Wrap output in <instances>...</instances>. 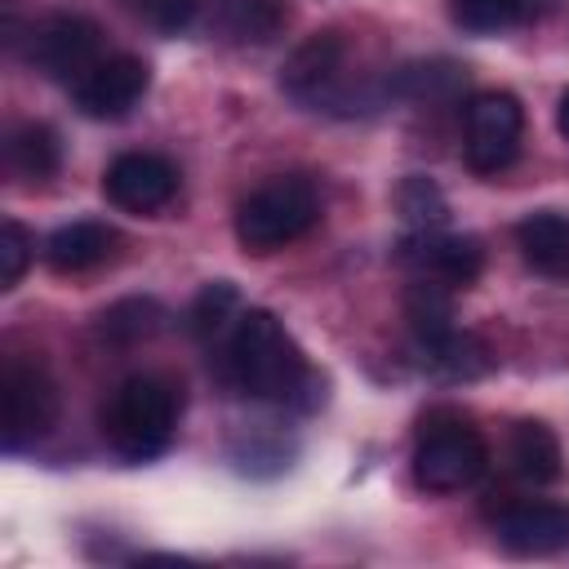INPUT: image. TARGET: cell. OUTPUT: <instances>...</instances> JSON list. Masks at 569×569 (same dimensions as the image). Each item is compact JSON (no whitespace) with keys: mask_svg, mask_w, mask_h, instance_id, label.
<instances>
[{"mask_svg":"<svg viewBox=\"0 0 569 569\" xmlns=\"http://www.w3.org/2000/svg\"><path fill=\"white\" fill-rule=\"evenodd\" d=\"M218 342V369L240 396L289 409H316L325 400L320 373L307 365L302 347L267 307L240 311Z\"/></svg>","mask_w":569,"mask_h":569,"instance_id":"1","label":"cell"},{"mask_svg":"<svg viewBox=\"0 0 569 569\" xmlns=\"http://www.w3.org/2000/svg\"><path fill=\"white\" fill-rule=\"evenodd\" d=\"M178 413H182V391L169 378L133 373L107 396L98 427L111 453H120L124 462H151L169 449L178 431Z\"/></svg>","mask_w":569,"mask_h":569,"instance_id":"2","label":"cell"},{"mask_svg":"<svg viewBox=\"0 0 569 569\" xmlns=\"http://www.w3.org/2000/svg\"><path fill=\"white\" fill-rule=\"evenodd\" d=\"M320 222V196L307 178L280 173L249 191L236 209V240L244 253H276Z\"/></svg>","mask_w":569,"mask_h":569,"instance_id":"3","label":"cell"},{"mask_svg":"<svg viewBox=\"0 0 569 569\" xmlns=\"http://www.w3.org/2000/svg\"><path fill=\"white\" fill-rule=\"evenodd\" d=\"M489 467V445L458 413H427L413 440V480L427 493L471 489Z\"/></svg>","mask_w":569,"mask_h":569,"instance_id":"4","label":"cell"},{"mask_svg":"<svg viewBox=\"0 0 569 569\" xmlns=\"http://www.w3.org/2000/svg\"><path fill=\"white\" fill-rule=\"evenodd\" d=\"M58 387L36 360H4L0 373V445L22 453L58 427Z\"/></svg>","mask_w":569,"mask_h":569,"instance_id":"5","label":"cell"},{"mask_svg":"<svg viewBox=\"0 0 569 569\" xmlns=\"http://www.w3.org/2000/svg\"><path fill=\"white\" fill-rule=\"evenodd\" d=\"M280 89L311 111L351 116L356 107H351V84H347V40L338 31L307 36L280 67Z\"/></svg>","mask_w":569,"mask_h":569,"instance_id":"6","label":"cell"},{"mask_svg":"<svg viewBox=\"0 0 569 569\" xmlns=\"http://www.w3.org/2000/svg\"><path fill=\"white\" fill-rule=\"evenodd\" d=\"M525 138V107L516 93L489 89L467 102V164L480 178L502 173L520 156Z\"/></svg>","mask_w":569,"mask_h":569,"instance_id":"7","label":"cell"},{"mask_svg":"<svg viewBox=\"0 0 569 569\" xmlns=\"http://www.w3.org/2000/svg\"><path fill=\"white\" fill-rule=\"evenodd\" d=\"M102 31L84 13H53L31 31V62L62 84H80L102 62Z\"/></svg>","mask_w":569,"mask_h":569,"instance_id":"8","label":"cell"},{"mask_svg":"<svg viewBox=\"0 0 569 569\" xmlns=\"http://www.w3.org/2000/svg\"><path fill=\"white\" fill-rule=\"evenodd\" d=\"M396 258H400L413 276L440 280V284H449V289H467V284L480 276V267H485L480 240H476V236H449L445 227H436V231H409V236L400 240Z\"/></svg>","mask_w":569,"mask_h":569,"instance_id":"9","label":"cell"},{"mask_svg":"<svg viewBox=\"0 0 569 569\" xmlns=\"http://www.w3.org/2000/svg\"><path fill=\"white\" fill-rule=\"evenodd\" d=\"M102 191L124 213H156L178 196V169L151 151H124L107 164Z\"/></svg>","mask_w":569,"mask_h":569,"instance_id":"10","label":"cell"},{"mask_svg":"<svg viewBox=\"0 0 569 569\" xmlns=\"http://www.w3.org/2000/svg\"><path fill=\"white\" fill-rule=\"evenodd\" d=\"M147 84H151V71H147L142 58H133V53H111V58H102V62L71 89V98H76V107H80L89 120H120V116H129V111L138 107V98L147 93Z\"/></svg>","mask_w":569,"mask_h":569,"instance_id":"11","label":"cell"},{"mask_svg":"<svg viewBox=\"0 0 569 569\" xmlns=\"http://www.w3.org/2000/svg\"><path fill=\"white\" fill-rule=\"evenodd\" d=\"M511 556H556L569 547V507L560 502H516L493 525Z\"/></svg>","mask_w":569,"mask_h":569,"instance_id":"12","label":"cell"},{"mask_svg":"<svg viewBox=\"0 0 569 569\" xmlns=\"http://www.w3.org/2000/svg\"><path fill=\"white\" fill-rule=\"evenodd\" d=\"M116 244H120L116 227L84 218V222H67V227H58V231L44 240L40 253H44V262H49L53 271L71 276V271H89V267L107 262V258L116 253Z\"/></svg>","mask_w":569,"mask_h":569,"instance_id":"13","label":"cell"},{"mask_svg":"<svg viewBox=\"0 0 569 569\" xmlns=\"http://www.w3.org/2000/svg\"><path fill=\"white\" fill-rule=\"evenodd\" d=\"M516 244L525 262L551 280H569V213L538 209L516 222Z\"/></svg>","mask_w":569,"mask_h":569,"instance_id":"14","label":"cell"},{"mask_svg":"<svg viewBox=\"0 0 569 569\" xmlns=\"http://www.w3.org/2000/svg\"><path fill=\"white\" fill-rule=\"evenodd\" d=\"M507 462L511 471L525 480V485H551L560 480L565 471V453H560V440L547 422L538 418H525L511 427V440H507Z\"/></svg>","mask_w":569,"mask_h":569,"instance_id":"15","label":"cell"},{"mask_svg":"<svg viewBox=\"0 0 569 569\" xmlns=\"http://www.w3.org/2000/svg\"><path fill=\"white\" fill-rule=\"evenodd\" d=\"M209 27L231 44H267L284 27L280 0H213Z\"/></svg>","mask_w":569,"mask_h":569,"instance_id":"16","label":"cell"},{"mask_svg":"<svg viewBox=\"0 0 569 569\" xmlns=\"http://www.w3.org/2000/svg\"><path fill=\"white\" fill-rule=\"evenodd\" d=\"M4 160H9V169H13L18 178L44 182V178H53L58 164H62V142H58V133H53L49 124L27 120V124H18V129L9 133Z\"/></svg>","mask_w":569,"mask_h":569,"instance_id":"17","label":"cell"},{"mask_svg":"<svg viewBox=\"0 0 569 569\" xmlns=\"http://www.w3.org/2000/svg\"><path fill=\"white\" fill-rule=\"evenodd\" d=\"M405 320H409L418 347L445 338L449 329H458L453 325V293H449V284L413 276V284L405 289Z\"/></svg>","mask_w":569,"mask_h":569,"instance_id":"18","label":"cell"},{"mask_svg":"<svg viewBox=\"0 0 569 569\" xmlns=\"http://www.w3.org/2000/svg\"><path fill=\"white\" fill-rule=\"evenodd\" d=\"M467 84V71L449 58H431V62H405L396 76H391V93L409 98V102H449L453 93H462Z\"/></svg>","mask_w":569,"mask_h":569,"instance_id":"19","label":"cell"},{"mask_svg":"<svg viewBox=\"0 0 569 569\" xmlns=\"http://www.w3.org/2000/svg\"><path fill=\"white\" fill-rule=\"evenodd\" d=\"M449 13L471 36H498L529 27L542 13V0H449Z\"/></svg>","mask_w":569,"mask_h":569,"instance_id":"20","label":"cell"},{"mask_svg":"<svg viewBox=\"0 0 569 569\" xmlns=\"http://www.w3.org/2000/svg\"><path fill=\"white\" fill-rule=\"evenodd\" d=\"M418 351H422L427 369H436L440 378H453V382L480 378V373H489V365H493L489 351H485V342H480L476 333H462V329H449L445 338L422 342Z\"/></svg>","mask_w":569,"mask_h":569,"instance_id":"21","label":"cell"},{"mask_svg":"<svg viewBox=\"0 0 569 569\" xmlns=\"http://www.w3.org/2000/svg\"><path fill=\"white\" fill-rule=\"evenodd\" d=\"M164 320H169V311L156 298H124V302L102 311L98 329H102V338H111L120 347H133V342H147L151 333H160Z\"/></svg>","mask_w":569,"mask_h":569,"instance_id":"22","label":"cell"},{"mask_svg":"<svg viewBox=\"0 0 569 569\" xmlns=\"http://www.w3.org/2000/svg\"><path fill=\"white\" fill-rule=\"evenodd\" d=\"M236 307H240V293L231 280H213L196 293V302L187 307V329L200 338V342H218L231 325H236Z\"/></svg>","mask_w":569,"mask_h":569,"instance_id":"23","label":"cell"},{"mask_svg":"<svg viewBox=\"0 0 569 569\" xmlns=\"http://www.w3.org/2000/svg\"><path fill=\"white\" fill-rule=\"evenodd\" d=\"M396 209L409 222V231H436L449 218V200H445V191L427 173H409L396 187Z\"/></svg>","mask_w":569,"mask_h":569,"instance_id":"24","label":"cell"},{"mask_svg":"<svg viewBox=\"0 0 569 569\" xmlns=\"http://www.w3.org/2000/svg\"><path fill=\"white\" fill-rule=\"evenodd\" d=\"M200 4H204V0H124V9H129L138 22H147L151 31H160V36L187 31V27L196 22Z\"/></svg>","mask_w":569,"mask_h":569,"instance_id":"25","label":"cell"},{"mask_svg":"<svg viewBox=\"0 0 569 569\" xmlns=\"http://www.w3.org/2000/svg\"><path fill=\"white\" fill-rule=\"evenodd\" d=\"M31 253H36V236L18 218H4L0 222V289H13L27 276Z\"/></svg>","mask_w":569,"mask_h":569,"instance_id":"26","label":"cell"},{"mask_svg":"<svg viewBox=\"0 0 569 569\" xmlns=\"http://www.w3.org/2000/svg\"><path fill=\"white\" fill-rule=\"evenodd\" d=\"M556 129H560V138H569V89L556 102Z\"/></svg>","mask_w":569,"mask_h":569,"instance_id":"27","label":"cell"}]
</instances>
